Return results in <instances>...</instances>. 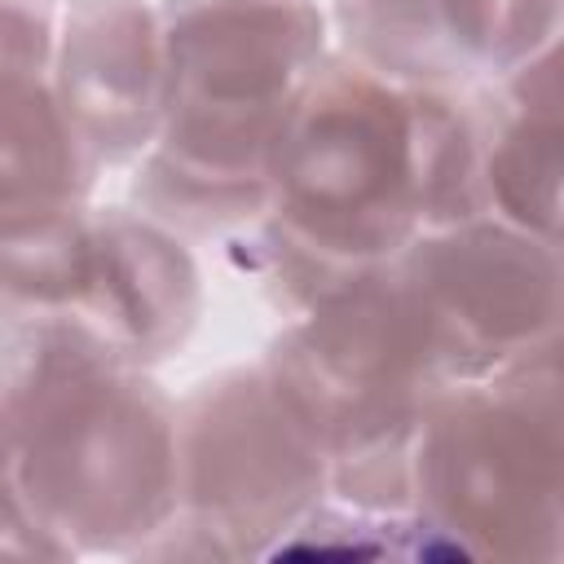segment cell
<instances>
[{
    "label": "cell",
    "mask_w": 564,
    "mask_h": 564,
    "mask_svg": "<svg viewBox=\"0 0 564 564\" xmlns=\"http://www.w3.org/2000/svg\"><path fill=\"white\" fill-rule=\"evenodd\" d=\"M0 419L35 520L75 555L119 551L176 511V405L75 317L0 335Z\"/></svg>",
    "instance_id": "7a4b0ae2"
},
{
    "label": "cell",
    "mask_w": 564,
    "mask_h": 564,
    "mask_svg": "<svg viewBox=\"0 0 564 564\" xmlns=\"http://www.w3.org/2000/svg\"><path fill=\"white\" fill-rule=\"evenodd\" d=\"M449 383L498 375L555 348V242L498 216H467L419 234L388 260Z\"/></svg>",
    "instance_id": "52a82bcc"
},
{
    "label": "cell",
    "mask_w": 564,
    "mask_h": 564,
    "mask_svg": "<svg viewBox=\"0 0 564 564\" xmlns=\"http://www.w3.org/2000/svg\"><path fill=\"white\" fill-rule=\"evenodd\" d=\"M167 101L132 198L185 234L260 220L295 97L322 66L308 0H163Z\"/></svg>",
    "instance_id": "3957f363"
},
{
    "label": "cell",
    "mask_w": 564,
    "mask_h": 564,
    "mask_svg": "<svg viewBox=\"0 0 564 564\" xmlns=\"http://www.w3.org/2000/svg\"><path fill=\"white\" fill-rule=\"evenodd\" d=\"M467 216H485L471 110L445 88L322 57L273 154L256 242L264 286L308 308Z\"/></svg>",
    "instance_id": "6da1fadb"
},
{
    "label": "cell",
    "mask_w": 564,
    "mask_h": 564,
    "mask_svg": "<svg viewBox=\"0 0 564 564\" xmlns=\"http://www.w3.org/2000/svg\"><path fill=\"white\" fill-rule=\"evenodd\" d=\"M198 269L154 216L84 207L66 234L53 317L97 330L119 357L145 366L176 352L198 322Z\"/></svg>",
    "instance_id": "ba28073f"
},
{
    "label": "cell",
    "mask_w": 564,
    "mask_h": 564,
    "mask_svg": "<svg viewBox=\"0 0 564 564\" xmlns=\"http://www.w3.org/2000/svg\"><path fill=\"white\" fill-rule=\"evenodd\" d=\"M476 163L485 216L555 242L560 220V84L555 44L502 70L498 93L476 101Z\"/></svg>",
    "instance_id": "30bf717a"
},
{
    "label": "cell",
    "mask_w": 564,
    "mask_h": 564,
    "mask_svg": "<svg viewBox=\"0 0 564 564\" xmlns=\"http://www.w3.org/2000/svg\"><path fill=\"white\" fill-rule=\"evenodd\" d=\"M53 9L48 0H0V79L44 75L53 62Z\"/></svg>",
    "instance_id": "7c38bea8"
},
{
    "label": "cell",
    "mask_w": 564,
    "mask_h": 564,
    "mask_svg": "<svg viewBox=\"0 0 564 564\" xmlns=\"http://www.w3.org/2000/svg\"><path fill=\"white\" fill-rule=\"evenodd\" d=\"M264 370L322 449L339 498L375 511L410 502L423 423L454 383L388 264L300 308Z\"/></svg>",
    "instance_id": "277c9868"
},
{
    "label": "cell",
    "mask_w": 564,
    "mask_h": 564,
    "mask_svg": "<svg viewBox=\"0 0 564 564\" xmlns=\"http://www.w3.org/2000/svg\"><path fill=\"white\" fill-rule=\"evenodd\" d=\"M560 498L555 348L441 392L410 467V502L436 538L463 555H555Z\"/></svg>",
    "instance_id": "5b68a950"
},
{
    "label": "cell",
    "mask_w": 564,
    "mask_h": 564,
    "mask_svg": "<svg viewBox=\"0 0 564 564\" xmlns=\"http://www.w3.org/2000/svg\"><path fill=\"white\" fill-rule=\"evenodd\" d=\"M326 485V458L269 379L225 370L176 410V511L167 524L203 533L212 555L260 551L295 529Z\"/></svg>",
    "instance_id": "8992f818"
},
{
    "label": "cell",
    "mask_w": 564,
    "mask_h": 564,
    "mask_svg": "<svg viewBox=\"0 0 564 564\" xmlns=\"http://www.w3.org/2000/svg\"><path fill=\"white\" fill-rule=\"evenodd\" d=\"M53 93L97 163L145 154L167 101L159 9L141 0H79L53 44Z\"/></svg>",
    "instance_id": "9c48e42d"
},
{
    "label": "cell",
    "mask_w": 564,
    "mask_h": 564,
    "mask_svg": "<svg viewBox=\"0 0 564 564\" xmlns=\"http://www.w3.org/2000/svg\"><path fill=\"white\" fill-rule=\"evenodd\" d=\"M0 555H70L31 511L18 463H13V441L0 419Z\"/></svg>",
    "instance_id": "4fadbf2b"
},
{
    "label": "cell",
    "mask_w": 564,
    "mask_h": 564,
    "mask_svg": "<svg viewBox=\"0 0 564 564\" xmlns=\"http://www.w3.org/2000/svg\"><path fill=\"white\" fill-rule=\"evenodd\" d=\"M97 167L44 75L0 79V242L84 212Z\"/></svg>",
    "instance_id": "8fae6325"
}]
</instances>
